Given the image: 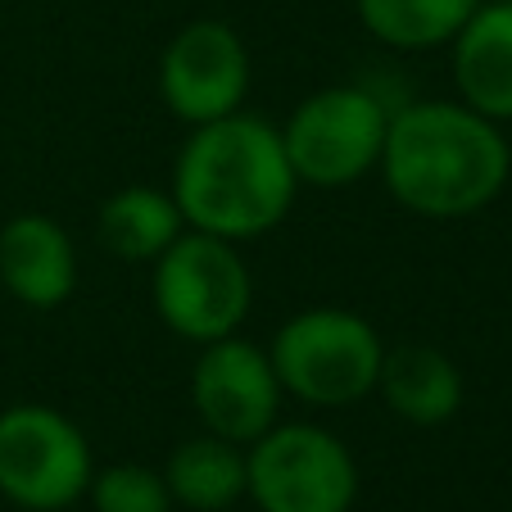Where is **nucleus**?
<instances>
[{
    "label": "nucleus",
    "instance_id": "11",
    "mask_svg": "<svg viewBox=\"0 0 512 512\" xmlns=\"http://www.w3.org/2000/svg\"><path fill=\"white\" fill-rule=\"evenodd\" d=\"M449 50L458 100L494 123H512V5L481 0Z\"/></svg>",
    "mask_w": 512,
    "mask_h": 512
},
{
    "label": "nucleus",
    "instance_id": "8",
    "mask_svg": "<svg viewBox=\"0 0 512 512\" xmlns=\"http://www.w3.org/2000/svg\"><path fill=\"white\" fill-rule=\"evenodd\" d=\"M159 96L186 127L227 118L250 96V50L223 19H195L164 46Z\"/></svg>",
    "mask_w": 512,
    "mask_h": 512
},
{
    "label": "nucleus",
    "instance_id": "7",
    "mask_svg": "<svg viewBox=\"0 0 512 512\" xmlns=\"http://www.w3.org/2000/svg\"><path fill=\"white\" fill-rule=\"evenodd\" d=\"M96 458L82 426L50 404L0 413V499L23 512H64L87 499Z\"/></svg>",
    "mask_w": 512,
    "mask_h": 512
},
{
    "label": "nucleus",
    "instance_id": "3",
    "mask_svg": "<svg viewBox=\"0 0 512 512\" xmlns=\"http://www.w3.org/2000/svg\"><path fill=\"white\" fill-rule=\"evenodd\" d=\"M286 395L309 408H354L377 395L381 345L377 327L354 309H304L277 327L268 345Z\"/></svg>",
    "mask_w": 512,
    "mask_h": 512
},
{
    "label": "nucleus",
    "instance_id": "14",
    "mask_svg": "<svg viewBox=\"0 0 512 512\" xmlns=\"http://www.w3.org/2000/svg\"><path fill=\"white\" fill-rule=\"evenodd\" d=\"M100 245L123 263H155L177 236L186 232V218L177 209L173 191L159 186H123L96 213Z\"/></svg>",
    "mask_w": 512,
    "mask_h": 512
},
{
    "label": "nucleus",
    "instance_id": "4",
    "mask_svg": "<svg viewBox=\"0 0 512 512\" xmlns=\"http://www.w3.org/2000/svg\"><path fill=\"white\" fill-rule=\"evenodd\" d=\"M390 114L395 105H386L363 82H340L304 96L277 127L295 182L322 191L363 182L381 164Z\"/></svg>",
    "mask_w": 512,
    "mask_h": 512
},
{
    "label": "nucleus",
    "instance_id": "5",
    "mask_svg": "<svg viewBox=\"0 0 512 512\" xmlns=\"http://www.w3.org/2000/svg\"><path fill=\"white\" fill-rule=\"evenodd\" d=\"M150 300L173 336L209 345V340L236 336L241 322L250 318L254 277L232 241L186 227L150 263Z\"/></svg>",
    "mask_w": 512,
    "mask_h": 512
},
{
    "label": "nucleus",
    "instance_id": "15",
    "mask_svg": "<svg viewBox=\"0 0 512 512\" xmlns=\"http://www.w3.org/2000/svg\"><path fill=\"white\" fill-rule=\"evenodd\" d=\"M481 0H354L358 23L390 50H440L463 32Z\"/></svg>",
    "mask_w": 512,
    "mask_h": 512
},
{
    "label": "nucleus",
    "instance_id": "6",
    "mask_svg": "<svg viewBox=\"0 0 512 512\" xmlns=\"http://www.w3.org/2000/svg\"><path fill=\"white\" fill-rule=\"evenodd\" d=\"M245 499L259 512H349L358 463L340 435L318 422H277L245 445Z\"/></svg>",
    "mask_w": 512,
    "mask_h": 512
},
{
    "label": "nucleus",
    "instance_id": "2",
    "mask_svg": "<svg viewBox=\"0 0 512 512\" xmlns=\"http://www.w3.org/2000/svg\"><path fill=\"white\" fill-rule=\"evenodd\" d=\"M168 191L191 232L241 245L286 223L300 182L281 150L277 123L236 109L227 118L191 127L177 150Z\"/></svg>",
    "mask_w": 512,
    "mask_h": 512
},
{
    "label": "nucleus",
    "instance_id": "16",
    "mask_svg": "<svg viewBox=\"0 0 512 512\" xmlns=\"http://www.w3.org/2000/svg\"><path fill=\"white\" fill-rule=\"evenodd\" d=\"M87 499L96 512H173L177 508L164 472H155L145 463L96 467L87 485Z\"/></svg>",
    "mask_w": 512,
    "mask_h": 512
},
{
    "label": "nucleus",
    "instance_id": "10",
    "mask_svg": "<svg viewBox=\"0 0 512 512\" xmlns=\"http://www.w3.org/2000/svg\"><path fill=\"white\" fill-rule=\"evenodd\" d=\"M0 286L23 309H59L78 290L73 236L50 213H19L0 227Z\"/></svg>",
    "mask_w": 512,
    "mask_h": 512
},
{
    "label": "nucleus",
    "instance_id": "9",
    "mask_svg": "<svg viewBox=\"0 0 512 512\" xmlns=\"http://www.w3.org/2000/svg\"><path fill=\"white\" fill-rule=\"evenodd\" d=\"M277 368L263 345L245 336H223L200 345V358L191 368V404L200 413L204 431L223 435L232 445H250L268 426H277L281 413Z\"/></svg>",
    "mask_w": 512,
    "mask_h": 512
},
{
    "label": "nucleus",
    "instance_id": "17",
    "mask_svg": "<svg viewBox=\"0 0 512 512\" xmlns=\"http://www.w3.org/2000/svg\"><path fill=\"white\" fill-rule=\"evenodd\" d=\"M503 5H512V0H503Z\"/></svg>",
    "mask_w": 512,
    "mask_h": 512
},
{
    "label": "nucleus",
    "instance_id": "12",
    "mask_svg": "<svg viewBox=\"0 0 512 512\" xmlns=\"http://www.w3.org/2000/svg\"><path fill=\"white\" fill-rule=\"evenodd\" d=\"M377 395L413 426H440L463 408V372L435 345H399L381 358Z\"/></svg>",
    "mask_w": 512,
    "mask_h": 512
},
{
    "label": "nucleus",
    "instance_id": "13",
    "mask_svg": "<svg viewBox=\"0 0 512 512\" xmlns=\"http://www.w3.org/2000/svg\"><path fill=\"white\" fill-rule=\"evenodd\" d=\"M164 481L177 508L186 512H227L245 499V445H232L223 435H195L168 454Z\"/></svg>",
    "mask_w": 512,
    "mask_h": 512
},
{
    "label": "nucleus",
    "instance_id": "1",
    "mask_svg": "<svg viewBox=\"0 0 512 512\" xmlns=\"http://www.w3.org/2000/svg\"><path fill=\"white\" fill-rule=\"evenodd\" d=\"M377 168L408 213L449 223L499 200L512 177V150L503 123L463 100H408L390 114Z\"/></svg>",
    "mask_w": 512,
    "mask_h": 512
}]
</instances>
